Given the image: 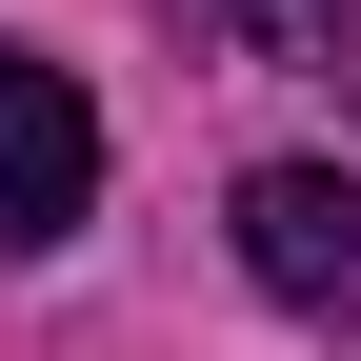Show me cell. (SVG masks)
<instances>
[{
	"mask_svg": "<svg viewBox=\"0 0 361 361\" xmlns=\"http://www.w3.org/2000/svg\"><path fill=\"white\" fill-rule=\"evenodd\" d=\"M80 201H101V101H80L40 40H0V241H80Z\"/></svg>",
	"mask_w": 361,
	"mask_h": 361,
	"instance_id": "6da1fadb",
	"label": "cell"
},
{
	"mask_svg": "<svg viewBox=\"0 0 361 361\" xmlns=\"http://www.w3.org/2000/svg\"><path fill=\"white\" fill-rule=\"evenodd\" d=\"M241 281L281 322H361V180L341 161H261L241 180Z\"/></svg>",
	"mask_w": 361,
	"mask_h": 361,
	"instance_id": "7a4b0ae2",
	"label": "cell"
},
{
	"mask_svg": "<svg viewBox=\"0 0 361 361\" xmlns=\"http://www.w3.org/2000/svg\"><path fill=\"white\" fill-rule=\"evenodd\" d=\"M361 0H201V40H241V61H301V40H341Z\"/></svg>",
	"mask_w": 361,
	"mask_h": 361,
	"instance_id": "3957f363",
	"label": "cell"
}]
</instances>
